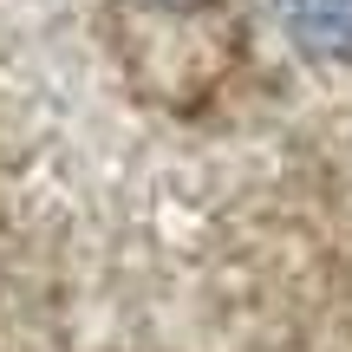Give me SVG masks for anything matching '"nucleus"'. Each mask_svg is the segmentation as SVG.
<instances>
[{
	"label": "nucleus",
	"instance_id": "f257e3e1",
	"mask_svg": "<svg viewBox=\"0 0 352 352\" xmlns=\"http://www.w3.org/2000/svg\"><path fill=\"white\" fill-rule=\"evenodd\" d=\"M280 20L314 59H352V0H280Z\"/></svg>",
	"mask_w": 352,
	"mask_h": 352
},
{
	"label": "nucleus",
	"instance_id": "f03ea898",
	"mask_svg": "<svg viewBox=\"0 0 352 352\" xmlns=\"http://www.w3.org/2000/svg\"><path fill=\"white\" fill-rule=\"evenodd\" d=\"M164 7H202V0H164Z\"/></svg>",
	"mask_w": 352,
	"mask_h": 352
}]
</instances>
